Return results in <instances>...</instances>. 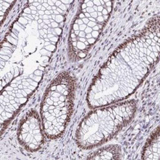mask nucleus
Here are the masks:
<instances>
[{
    "mask_svg": "<svg viewBox=\"0 0 160 160\" xmlns=\"http://www.w3.org/2000/svg\"><path fill=\"white\" fill-rule=\"evenodd\" d=\"M159 21L117 49L102 67L88 94L92 107L121 101L134 91L159 55Z\"/></svg>",
    "mask_w": 160,
    "mask_h": 160,
    "instance_id": "f257e3e1",
    "label": "nucleus"
},
{
    "mask_svg": "<svg viewBox=\"0 0 160 160\" xmlns=\"http://www.w3.org/2000/svg\"><path fill=\"white\" fill-rule=\"evenodd\" d=\"M136 110V102L128 101L92 111L78 128V143L89 149L108 141L131 121Z\"/></svg>",
    "mask_w": 160,
    "mask_h": 160,
    "instance_id": "f03ea898",
    "label": "nucleus"
},
{
    "mask_svg": "<svg viewBox=\"0 0 160 160\" xmlns=\"http://www.w3.org/2000/svg\"><path fill=\"white\" fill-rule=\"evenodd\" d=\"M75 82L68 73L58 75L46 91L41 104L44 131L47 136H60L71 115L74 98Z\"/></svg>",
    "mask_w": 160,
    "mask_h": 160,
    "instance_id": "7ed1b4c3",
    "label": "nucleus"
},
{
    "mask_svg": "<svg viewBox=\"0 0 160 160\" xmlns=\"http://www.w3.org/2000/svg\"><path fill=\"white\" fill-rule=\"evenodd\" d=\"M112 2H85L71 30L70 43L77 58H83L99 37L112 10Z\"/></svg>",
    "mask_w": 160,
    "mask_h": 160,
    "instance_id": "20e7f679",
    "label": "nucleus"
},
{
    "mask_svg": "<svg viewBox=\"0 0 160 160\" xmlns=\"http://www.w3.org/2000/svg\"><path fill=\"white\" fill-rule=\"evenodd\" d=\"M18 138L20 143L30 151H37L42 145L41 121L36 111L30 110L22 118L19 127Z\"/></svg>",
    "mask_w": 160,
    "mask_h": 160,
    "instance_id": "39448f33",
    "label": "nucleus"
},
{
    "mask_svg": "<svg viewBox=\"0 0 160 160\" xmlns=\"http://www.w3.org/2000/svg\"><path fill=\"white\" fill-rule=\"evenodd\" d=\"M159 157V130L158 128L146 143L143 152V159H158Z\"/></svg>",
    "mask_w": 160,
    "mask_h": 160,
    "instance_id": "423d86ee",
    "label": "nucleus"
},
{
    "mask_svg": "<svg viewBox=\"0 0 160 160\" xmlns=\"http://www.w3.org/2000/svg\"><path fill=\"white\" fill-rule=\"evenodd\" d=\"M121 155V151L118 145H109L94 152L88 159H119Z\"/></svg>",
    "mask_w": 160,
    "mask_h": 160,
    "instance_id": "0eeeda50",
    "label": "nucleus"
}]
</instances>
